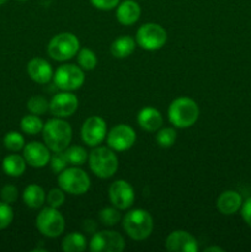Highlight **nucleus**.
I'll return each instance as SVG.
<instances>
[{"instance_id":"nucleus-1","label":"nucleus","mask_w":251,"mask_h":252,"mask_svg":"<svg viewBox=\"0 0 251 252\" xmlns=\"http://www.w3.org/2000/svg\"><path fill=\"white\" fill-rule=\"evenodd\" d=\"M42 137L51 152H64L70 144L73 129L63 118H51L44 123Z\"/></svg>"},{"instance_id":"nucleus-2","label":"nucleus","mask_w":251,"mask_h":252,"mask_svg":"<svg viewBox=\"0 0 251 252\" xmlns=\"http://www.w3.org/2000/svg\"><path fill=\"white\" fill-rule=\"evenodd\" d=\"M170 123L176 128H189L199 117V107L194 100L189 97H177L170 103L167 110Z\"/></svg>"},{"instance_id":"nucleus-3","label":"nucleus","mask_w":251,"mask_h":252,"mask_svg":"<svg viewBox=\"0 0 251 252\" xmlns=\"http://www.w3.org/2000/svg\"><path fill=\"white\" fill-rule=\"evenodd\" d=\"M122 226L130 239L142 241L149 238L154 228V223L149 212L142 208H135L126 213L122 219Z\"/></svg>"},{"instance_id":"nucleus-4","label":"nucleus","mask_w":251,"mask_h":252,"mask_svg":"<svg viewBox=\"0 0 251 252\" xmlns=\"http://www.w3.org/2000/svg\"><path fill=\"white\" fill-rule=\"evenodd\" d=\"M88 161L91 171L100 179H110L118 170V158L110 147H95Z\"/></svg>"},{"instance_id":"nucleus-5","label":"nucleus","mask_w":251,"mask_h":252,"mask_svg":"<svg viewBox=\"0 0 251 252\" xmlns=\"http://www.w3.org/2000/svg\"><path fill=\"white\" fill-rule=\"evenodd\" d=\"M58 185L65 193L71 196H81L89 191L91 181L89 175L78 166L64 169L58 174Z\"/></svg>"},{"instance_id":"nucleus-6","label":"nucleus","mask_w":251,"mask_h":252,"mask_svg":"<svg viewBox=\"0 0 251 252\" xmlns=\"http://www.w3.org/2000/svg\"><path fill=\"white\" fill-rule=\"evenodd\" d=\"M80 49V42L75 34L70 32H62L56 34L47 46V53L52 59L64 62L71 59Z\"/></svg>"},{"instance_id":"nucleus-7","label":"nucleus","mask_w":251,"mask_h":252,"mask_svg":"<svg viewBox=\"0 0 251 252\" xmlns=\"http://www.w3.org/2000/svg\"><path fill=\"white\" fill-rule=\"evenodd\" d=\"M167 41V32L161 25L147 22L138 29L135 42L145 51H157L162 48Z\"/></svg>"},{"instance_id":"nucleus-8","label":"nucleus","mask_w":251,"mask_h":252,"mask_svg":"<svg viewBox=\"0 0 251 252\" xmlns=\"http://www.w3.org/2000/svg\"><path fill=\"white\" fill-rule=\"evenodd\" d=\"M36 226L42 235L47 238H58L65 229V220L58 208L47 207L38 213L36 218Z\"/></svg>"},{"instance_id":"nucleus-9","label":"nucleus","mask_w":251,"mask_h":252,"mask_svg":"<svg viewBox=\"0 0 251 252\" xmlns=\"http://www.w3.org/2000/svg\"><path fill=\"white\" fill-rule=\"evenodd\" d=\"M53 81L58 89L63 91L78 90L85 81V74L79 65L64 64L53 74Z\"/></svg>"},{"instance_id":"nucleus-10","label":"nucleus","mask_w":251,"mask_h":252,"mask_svg":"<svg viewBox=\"0 0 251 252\" xmlns=\"http://www.w3.org/2000/svg\"><path fill=\"white\" fill-rule=\"evenodd\" d=\"M126 241L120 233L113 230H102L93 234L89 249L93 252H122Z\"/></svg>"},{"instance_id":"nucleus-11","label":"nucleus","mask_w":251,"mask_h":252,"mask_svg":"<svg viewBox=\"0 0 251 252\" xmlns=\"http://www.w3.org/2000/svg\"><path fill=\"white\" fill-rule=\"evenodd\" d=\"M81 139L89 147H97L107 135V125L106 121L100 116H91L86 118L83 123V127L80 130Z\"/></svg>"},{"instance_id":"nucleus-12","label":"nucleus","mask_w":251,"mask_h":252,"mask_svg":"<svg viewBox=\"0 0 251 252\" xmlns=\"http://www.w3.org/2000/svg\"><path fill=\"white\" fill-rule=\"evenodd\" d=\"M107 145L115 152H126L135 144L137 135L134 129L128 125L115 126L106 135Z\"/></svg>"},{"instance_id":"nucleus-13","label":"nucleus","mask_w":251,"mask_h":252,"mask_svg":"<svg viewBox=\"0 0 251 252\" xmlns=\"http://www.w3.org/2000/svg\"><path fill=\"white\" fill-rule=\"evenodd\" d=\"M108 197H110V201L113 207L120 211H125L134 203V189L126 180H116L108 189Z\"/></svg>"},{"instance_id":"nucleus-14","label":"nucleus","mask_w":251,"mask_h":252,"mask_svg":"<svg viewBox=\"0 0 251 252\" xmlns=\"http://www.w3.org/2000/svg\"><path fill=\"white\" fill-rule=\"evenodd\" d=\"M79 100L71 91L58 93L49 101V112L54 117L65 118L70 117L78 110Z\"/></svg>"},{"instance_id":"nucleus-15","label":"nucleus","mask_w":251,"mask_h":252,"mask_svg":"<svg viewBox=\"0 0 251 252\" xmlns=\"http://www.w3.org/2000/svg\"><path fill=\"white\" fill-rule=\"evenodd\" d=\"M165 248L170 252H197L198 243L192 234L185 230H175L166 238Z\"/></svg>"},{"instance_id":"nucleus-16","label":"nucleus","mask_w":251,"mask_h":252,"mask_svg":"<svg viewBox=\"0 0 251 252\" xmlns=\"http://www.w3.org/2000/svg\"><path fill=\"white\" fill-rule=\"evenodd\" d=\"M22 157L26 160L27 165L36 169L44 167L49 164L51 160V150L46 144H42L39 142H31L29 144H25Z\"/></svg>"},{"instance_id":"nucleus-17","label":"nucleus","mask_w":251,"mask_h":252,"mask_svg":"<svg viewBox=\"0 0 251 252\" xmlns=\"http://www.w3.org/2000/svg\"><path fill=\"white\" fill-rule=\"evenodd\" d=\"M27 74L30 78L38 84H47L53 79V69L52 65L43 58H32L27 63Z\"/></svg>"},{"instance_id":"nucleus-18","label":"nucleus","mask_w":251,"mask_h":252,"mask_svg":"<svg viewBox=\"0 0 251 252\" xmlns=\"http://www.w3.org/2000/svg\"><path fill=\"white\" fill-rule=\"evenodd\" d=\"M137 122L143 130L157 132V130L161 128L162 123H164V118H162L161 112L159 110L148 106V107L142 108L138 112Z\"/></svg>"},{"instance_id":"nucleus-19","label":"nucleus","mask_w":251,"mask_h":252,"mask_svg":"<svg viewBox=\"0 0 251 252\" xmlns=\"http://www.w3.org/2000/svg\"><path fill=\"white\" fill-rule=\"evenodd\" d=\"M142 10L135 0H125L120 2L116 9V19L120 24L130 26L139 20Z\"/></svg>"},{"instance_id":"nucleus-20","label":"nucleus","mask_w":251,"mask_h":252,"mask_svg":"<svg viewBox=\"0 0 251 252\" xmlns=\"http://www.w3.org/2000/svg\"><path fill=\"white\" fill-rule=\"evenodd\" d=\"M241 206H243V198L240 193L231 189L223 192L217 199V208L224 216L235 214L241 208Z\"/></svg>"},{"instance_id":"nucleus-21","label":"nucleus","mask_w":251,"mask_h":252,"mask_svg":"<svg viewBox=\"0 0 251 252\" xmlns=\"http://www.w3.org/2000/svg\"><path fill=\"white\" fill-rule=\"evenodd\" d=\"M47 196L44 189L39 185L31 184L25 187L24 193H22V201L29 208L38 209L46 202Z\"/></svg>"},{"instance_id":"nucleus-22","label":"nucleus","mask_w":251,"mask_h":252,"mask_svg":"<svg viewBox=\"0 0 251 252\" xmlns=\"http://www.w3.org/2000/svg\"><path fill=\"white\" fill-rule=\"evenodd\" d=\"M135 39L130 36H121L111 43V54L116 58H127L134 52Z\"/></svg>"},{"instance_id":"nucleus-23","label":"nucleus","mask_w":251,"mask_h":252,"mask_svg":"<svg viewBox=\"0 0 251 252\" xmlns=\"http://www.w3.org/2000/svg\"><path fill=\"white\" fill-rule=\"evenodd\" d=\"M26 160L19 154H10L2 160V170L7 176L19 177L26 170Z\"/></svg>"},{"instance_id":"nucleus-24","label":"nucleus","mask_w":251,"mask_h":252,"mask_svg":"<svg viewBox=\"0 0 251 252\" xmlns=\"http://www.w3.org/2000/svg\"><path fill=\"white\" fill-rule=\"evenodd\" d=\"M88 241L84 234L70 233L64 236L62 241V250L64 252H83L86 249Z\"/></svg>"},{"instance_id":"nucleus-25","label":"nucleus","mask_w":251,"mask_h":252,"mask_svg":"<svg viewBox=\"0 0 251 252\" xmlns=\"http://www.w3.org/2000/svg\"><path fill=\"white\" fill-rule=\"evenodd\" d=\"M43 121L39 118V116L33 115V113L24 116L20 121V128L25 134L29 135H37L38 133H41L43 129Z\"/></svg>"},{"instance_id":"nucleus-26","label":"nucleus","mask_w":251,"mask_h":252,"mask_svg":"<svg viewBox=\"0 0 251 252\" xmlns=\"http://www.w3.org/2000/svg\"><path fill=\"white\" fill-rule=\"evenodd\" d=\"M64 154H65L66 160H68V164L73 165V166H81V165L85 164L89 158V153L81 145L68 147L64 150Z\"/></svg>"},{"instance_id":"nucleus-27","label":"nucleus","mask_w":251,"mask_h":252,"mask_svg":"<svg viewBox=\"0 0 251 252\" xmlns=\"http://www.w3.org/2000/svg\"><path fill=\"white\" fill-rule=\"evenodd\" d=\"M76 58H78V64L83 70H94L97 65V57H96L95 52L91 51L90 48H81L76 53Z\"/></svg>"},{"instance_id":"nucleus-28","label":"nucleus","mask_w":251,"mask_h":252,"mask_svg":"<svg viewBox=\"0 0 251 252\" xmlns=\"http://www.w3.org/2000/svg\"><path fill=\"white\" fill-rule=\"evenodd\" d=\"M27 110L31 113L37 116L44 115L47 111H49V101L41 95H34L29 98L26 105Z\"/></svg>"},{"instance_id":"nucleus-29","label":"nucleus","mask_w":251,"mask_h":252,"mask_svg":"<svg viewBox=\"0 0 251 252\" xmlns=\"http://www.w3.org/2000/svg\"><path fill=\"white\" fill-rule=\"evenodd\" d=\"M4 145L7 150L10 152H20V150L24 149L25 147V138L21 133L11 132L6 133L4 137Z\"/></svg>"},{"instance_id":"nucleus-30","label":"nucleus","mask_w":251,"mask_h":252,"mask_svg":"<svg viewBox=\"0 0 251 252\" xmlns=\"http://www.w3.org/2000/svg\"><path fill=\"white\" fill-rule=\"evenodd\" d=\"M98 219H100V221L103 225L115 226L121 220L120 209H117L116 207H106V208H102L100 211V213H98Z\"/></svg>"},{"instance_id":"nucleus-31","label":"nucleus","mask_w":251,"mask_h":252,"mask_svg":"<svg viewBox=\"0 0 251 252\" xmlns=\"http://www.w3.org/2000/svg\"><path fill=\"white\" fill-rule=\"evenodd\" d=\"M157 143L159 147L161 148H170L174 145L175 140H176V130L174 128L165 127L157 130V135H155Z\"/></svg>"},{"instance_id":"nucleus-32","label":"nucleus","mask_w":251,"mask_h":252,"mask_svg":"<svg viewBox=\"0 0 251 252\" xmlns=\"http://www.w3.org/2000/svg\"><path fill=\"white\" fill-rule=\"evenodd\" d=\"M49 165L54 174H61L64 169L68 167V160H66L64 152H54V154L51 155Z\"/></svg>"},{"instance_id":"nucleus-33","label":"nucleus","mask_w":251,"mask_h":252,"mask_svg":"<svg viewBox=\"0 0 251 252\" xmlns=\"http://www.w3.org/2000/svg\"><path fill=\"white\" fill-rule=\"evenodd\" d=\"M14 220V211L9 203L0 201V230L6 229Z\"/></svg>"},{"instance_id":"nucleus-34","label":"nucleus","mask_w":251,"mask_h":252,"mask_svg":"<svg viewBox=\"0 0 251 252\" xmlns=\"http://www.w3.org/2000/svg\"><path fill=\"white\" fill-rule=\"evenodd\" d=\"M65 201V192L59 187V189H52L47 194V203L49 207L53 208H59L63 206Z\"/></svg>"},{"instance_id":"nucleus-35","label":"nucleus","mask_w":251,"mask_h":252,"mask_svg":"<svg viewBox=\"0 0 251 252\" xmlns=\"http://www.w3.org/2000/svg\"><path fill=\"white\" fill-rule=\"evenodd\" d=\"M0 198L5 203L12 204L19 198V189L14 185H5L0 191Z\"/></svg>"},{"instance_id":"nucleus-36","label":"nucleus","mask_w":251,"mask_h":252,"mask_svg":"<svg viewBox=\"0 0 251 252\" xmlns=\"http://www.w3.org/2000/svg\"><path fill=\"white\" fill-rule=\"evenodd\" d=\"M121 0H90L91 5L98 10H103V11H108V10H113L117 7Z\"/></svg>"},{"instance_id":"nucleus-37","label":"nucleus","mask_w":251,"mask_h":252,"mask_svg":"<svg viewBox=\"0 0 251 252\" xmlns=\"http://www.w3.org/2000/svg\"><path fill=\"white\" fill-rule=\"evenodd\" d=\"M241 217L244 221L251 228V197H249L241 206Z\"/></svg>"},{"instance_id":"nucleus-38","label":"nucleus","mask_w":251,"mask_h":252,"mask_svg":"<svg viewBox=\"0 0 251 252\" xmlns=\"http://www.w3.org/2000/svg\"><path fill=\"white\" fill-rule=\"evenodd\" d=\"M96 228H97V225H96V223L93 220V219H86V220L83 221V229L85 233L95 234Z\"/></svg>"},{"instance_id":"nucleus-39","label":"nucleus","mask_w":251,"mask_h":252,"mask_svg":"<svg viewBox=\"0 0 251 252\" xmlns=\"http://www.w3.org/2000/svg\"><path fill=\"white\" fill-rule=\"evenodd\" d=\"M206 252H224V249L219 248V246H208V248L204 249Z\"/></svg>"},{"instance_id":"nucleus-40","label":"nucleus","mask_w":251,"mask_h":252,"mask_svg":"<svg viewBox=\"0 0 251 252\" xmlns=\"http://www.w3.org/2000/svg\"><path fill=\"white\" fill-rule=\"evenodd\" d=\"M6 1H7V0H0V6H1L2 4H5Z\"/></svg>"},{"instance_id":"nucleus-41","label":"nucleus","mask_w":251,"mask_h":252,"mask_svg":"<svg viewBox=\"0 0 251 252\" xmlns=\"http://www.w3.org/2000/svg\"><path fill=\"white\" fill-rule=\"evenodd\" d=\"M17 1H27V0H17Z\"/></svg>"}]
</instances>
